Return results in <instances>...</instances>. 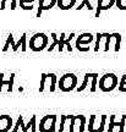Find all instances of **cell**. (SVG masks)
I'll list each match as a JSON object with an SVG mask.
<instances>
[{
    "instance_id": "6da1fadb",
    "label": "cell",
    "mask_w": 126,
    "mask_h": 132,
    "mask_svg": "<svg viewBox=\"0 0 126 132\" xmlns=\"http://www.w3.org/2000/svg\"><path fill=\"white\" fill-rule=\"evenodd\" d=\"M48 42H49V38L45 33L43 32H38L34 33L28 43V47L32 52H42L44 49H48Z\"/></svg>"
},
{
    "instance_id": "7a4b0ae2",
    "label": "cell",
    "mask_w": 126,
    "mask_h": 132,
    "mask_svg": "<svg viewBox=\"0 0 126 132\" xmlns=\"http://www.w3.org/2000/svg\"><path fill=\"white\" fill-rule=\"evenodd\" d=\"M58 88L61 92H71L77 88V77L75 73H65L58 81Z\"/></svg>"
},
{
    "instance_id": "3957f363",
    "label": "cell",
    "mask_w": 126,
    "mask_h": 132,
    "mask_svg": "<svg viewBox=\"0 0 126 132\" xmlns=\"http://www.w3.org/2000/svg\"><path fill=\"white\" fill-rule=\"evenodd\" d=\"M119 85V78L115 73H105L99 78V89L102 92H112Z\"/></svg>"
},
{
    "instance_id": "277c9868",
    "label": "cell",
    "mask_w": 126,
    "mask_h": 132,
    "mask_svg": "<svg viewBox=\"0 0 126 132\" xmlns=\"http://www.w3.org/2000/svg\"><path fill=\"white\" fill-rule=\"evenodd\" d=\"M58 85V77L55 73H42L41 75V86H39V92H54Z\"/></svg>"
},
{
    "instance_id": "5b68a950",
    "label": "cell",
    "mask_w": 126,
    "mask_h": 132,
    "mask_svg": "<svg viewBox=\"0 0 126 132\" xmlns=\"http://www.w3.org/2000/svg\"><path fill=\"white\" fill-rule=\"evenodd\" d=\"M110 40H112V33H98L96 39V47L94 52H109L110 50Z\"/></svg>"
},
{
    "instance_id": "8992f818",
    "label": "cell",
    "mask_w": 126,
    "mask_h": 132,
    "mask_svg": "<svg viewBox=\"0 0 126 132\" xmlns=\"http://www.w3.org/2000/svg\"><path fill=\"white\" fill-rule=\"evenodd\" d=\"M56 115H45L41 119V123L38 125L39 132H56Z\"/></svg>"
},
{
    "instance_id": "52a82bcc",
    "label": "cell",
    "mask_w": 126,
    "mask_h": 132,
    "mask_svg": "<svg viewBox=\"0 0 126 132\" xmlns=\"http://www.w3.org/2000/svg\"><path fill=\"white\" fill-rule=\"evenodd\" d=\"M105 120L107 116L105 115H92L89 118V125H88V131L89 132H103L104 126H105Z\"/></svg>"
},
{
    "instance_id": "ba28073f",
    "label": "cell",
    "mask_w": 126,
    "mask_h": 132,
    "mask_svg": "<svg viewBox=\"0 0 126 132\" xmlns=\"http://www.w3.org/2000/svg\"><path fill=\"white\" fill-rule=\"evenodd\" d=\"M94 40V37L92 33H82L80 34L77 39H76V49L80 50V52H88L89 50V45Z\"/></svg>"
},
{
    "instance_id": "9c48e42d",
    "label": "cell",
    "mask_w": 126,
    "mask_h": 132,
    "mask_svg": "<svg viewBox=\"0 0 126 132\" xmlns=\"http://www.w3.org/2000/svg\"><path fill=\"white\" fill-rule=\"evenodd\" d=\"M125 119L126 116L122 115L121 120L119 122H115V115H112L110 116V125H109V128H108V132H124V123H125Z\"/></svg>"
},
{
    "instance_id": "30bf717a",
    "label": "cell",
    "mask_w": 126,
    "mask_h": 132,
    "mask_svg": "<svg viewBox=\"0 0 126 132\" xmlns=\"http://www.w3.org/2000/svg\"><path fill=\"white\" fill-rule=\"evenodd\" d=\"M58 3V0H38V11H37V17H41L43 11L50 10L54 7Z\"/></svg>"
},
{
    "instance_id": "8fae6325",
    "label": "cell",
    "mask_w": 126,
    "mask_h": 132,
    "mask_svg": "<svg viewBox=\"0 0 126 132\" xmlns=\"http://www.w3.org/2000/svg\"><path fill=\"white\" fill-rule=\"evenodd\" d=\"M12 125V118L10 115H0V132H9Z\"/></svg>"
},
{
    "instance_id": "7c38bea8",
    "label": "cell",
    "mask_w": 126,
    "mask_h": 132,
    "mask_svg": "<svg viewBox=\"0 0 126 132\" xmlns=\"http://www.w3.org/2000/svg\"><path fill=\"white\" fill-rule=\"evenodd\" d=\"M115 1H116V0H98V1H97V12H96V17L99 16L100 11L110 9L113 5H115Z\"/></svg>"
},
{
    "instance_id": "4fadbf2b",
    "label": "cell",
    "mask_w": 126,
    "mask_h": 132,
    "mask_svg": "<svg viewBox=\"0 0 126 132\" xmlns=\"http://www.w3.org/2000/svg\"><path fill=\"white\" fill-rule=\"evenodd\" d=\"M14 78H15V73H11L9 81H4V73L1 72L0 73V92L3 90L4 86H7V92L12 90V86H14Z\"/></svg>"
},
{
    "instance_id": "5bb4252c",
    "label": "cell",
    "mask_w": 126,
    "mask_h": 132,
    "mask_svg": "<svg viewBox=\"0 0 126 132\" xmlns=\"http://www.w3.org/2000/svg\"><path fill=\"white\" fill-rule=\"evenodd\" d=\"M76 1H77V0H58L56 6L60 10H64V11H65V10L72 9L76 5Z\"/></svg>"
},
{
    "instance_id": "9a60e30c",
    "label": "cell",
    "mask_w": 126,
    "mask_h": 132,
    "mask_svg": "<svg viewBox=\"0 0 126 132\" xmlns=\"http://www.w3.org/2000/svg\"><path fill=\"white\" fill-rule=\"evenodd\" d=\"M19 48H21V50L23 53L27 50V34H26V33H23V34L21 36V38L19 39V42L16 43L15 47L12 48V50H14V52H17Z\"/></svg>"
},
{
    "instance_id": "2e32d148",
    "label": "cell",
    "mask_w": 126,
    "mask_h": 132,
    "mask_svg": "<svg viewBox=\"0 0 126 132\" xmlns=\"http://www.w3.org/2000/svg\"><path fill=\"white\" fill-rule=\"evenodd\" d=\"M121 43V36L119 33H112V40H110V48L113 47L114 52H119Z\"/></svg>"
},
{
    "instance_id": "e0dca14e",
    "label": "cell",
    "mask_w": 126,
    "mask_h": 132,
    "mask_svg": "<svg viewBox=\"0 0 126 132\" xmlns=\"http://www.w3.org/2000/svg\"><path fill=\"white\" fill-rule=\"evenodd\" d=\"M37 0H19V5L20 7L25 11H29V10H32L34 7V3H36Z\"/></svg>"
},
{
    "instance_id": "ac0fdd59",
    "label": "cell",
    "mask_w": 126,
    "mask_h": 132,
    "mask_svg": "<svg viewBox=\"0 0 126 132\" xmlns=\"http://www.w3.org/2000/svg\"><path fill=\"white\" fill-rule=\"evenodd\" d=\"M17 3H19V0H1L0 10H5L6 7H9V9H11V10H15Z\"/></svg>"
},
{
    "instance_id": "d6986e66",
    "label": "cell",
    "mask_w": 126,
    "mask_h": 132,
    "mask_svg": "<svg viewBox=\"0 0 126 132\" xmlns=\"http://www.w3.org/2000/svg\"><path fill=\"white\" fill-rule=\"evenodd\" d=\"M36 120H37L36 115H33L32 118H31V120L28 121L27 125H25L23 127H22V132H27L29 128H31V132H36V131H37V128H36Z\"/></svg>"
},
{
    "instance_id": "ffe728a7",
    "label": "cell",
    "mask_w": 126,
    "mask_h": 132,
    "mask_svg": "<svg viewBox=\"0 0 126 132\" xmlns=\"http://www.w3.org/2000/svg\"><path fill=\"white\" fill-rule=\"evenodd\" d=\"M15 44H16V43H15V40H14V34H12V33H10L9 36H7V39H6V42H5V44H4L3 52L6 53V52H7V50L10 49V47L14 48Z\"/></svg>"
},
{
    "instance_id": "44dd1931",
    "label": "cell",
    "mask_w": 126,
    "mask_h": 132,
    "mask_svg": "<svg viewBox=\"0 0 126 132\" xmlns=\"http://www.w3.org/2000/svg\"><path fill=\"white\" fill-rule=\"evenodd\" d=\"M51 39H53V43L50 44V47H48V52H53L54 50V48L58 47V44H59V37H58V34L56 33H51L50 34Z\"/></svg>"
},
{
    "instance_id": "7402d4cb",
    "label": "cell",
    "mask_w": 126,
    "mask_h": 132,
    "mask_svg": "<svg viewBox=\"0 0 126 132\" xmlns=\"http://www.w3.org/2000/svg\"><path fill=\"white\" fill-rule=\"evenodd\" d=\"M91 76H92V73H86V75H84V80H83V82H82V85L76 88V89H77V92H82V90H84L86 88H87V86H88V82H89V78H91Z\"/></svg>"
},
{
    "instance_id": "603a6c76",
    "label": "cell",
    "mask_w": 126,
    "mask_h": 132,
    "mask_svg": "<svg viewBox=\"0 0 126 132\" xmlns=\"http://www.w3.org/2000/svg\"><path fill=\"white\" fill-rule=\"evenodd\" d=\"M76 120L80 121V128L78 131L80 132H83L84 131V125H86V118L83 115H76Z\"/></svg>"
},
{
    "instance_id": "cb8c5ba5",
    "label": "cell",
    "mask_w": 126,
    "mask_h": 132,
    "mask_svg": "<svg viewBox=\"0 0 126 132\" xmlns=\"http://www.w3.org/2000/svg\"><path fill=\"white\" fill-rule=\"evenodd\" d=\"M65 39H66L65 33H61L60 38H59V44H58V50H59V52H62V50H64V47H65Z\"/></svg>"
},
{
    "instance_id": "d4e9b609",
    "label": "cell",
    "mask_w": 126,
    "mask_h": 132,
    "mask_svg": "<svg viewBox=\"0 0 126 132\" xmlns=\"http://www.w3.org/2000/svg\"><path fill=\"white\" fill-rule=\"evenodd\" d=\"M97 81H98V73H93L92 81H91V92H96V89H97Z\"/></svg>"
},
{
    "instance_id": "484cf974",
    "label": "cell",
    "mask_w": 126,
    "mask_h": 132,
    "mask_svg": "<svg viewBox=\"0 0 126 132\" xmlns=\"http://www.w3.org/2000/svg\"><path fill=\"white\" fill-rule=\"evenodd\" d=\"M83 6H86V7H87L88 10H93L94 9L93 5L91 4V1H89V0H82V4H80L78 6L76 7V9H77V10H81L82 7H83Z\"/></svg>"
},
{
    "instance_id": "4316f807",
    "label": "cell",
    "mask_w": 126,
    "mask_h": 132,
    "mask_svg": "<svg viewBox=\"0 0 126 132\" xmlns=\"http://www.w3.org/2000/svg\"><path fill=\"white\" fill-rule=\"evenodd\" d=\"M22 123H23V116H22V115H20L19 119H17V121H16V123H15L14 128H12V132H17V131H19V128L22 126Z\"/></svg>"
},
{
    "instance_id": "83f0119b",
    "label": "cell",
    "mask_w": 126,
    "mask_h": 132,
    "mask_svg": "<svg viewBox=\"0 0 126 132\" xmlns=\"http://www.w3.org/2000/svg\"><path fill=\"white\" fill-rule=\"evenodd\" d=\"M119 90L120 92H126V73L121 77L120 83H119Z\"/></svg>"
},
{
    "instance_id": "f1b7e54d",
    "label": "cell",
    "mask_w": 126,
    "mask_h": 132,
    "mask_svg": "<svg viewBox=\"0 0 126 132\" xmlns=\"http://www.w3.org/2000/svg\"><path fill=\"white\" fill-rule=\"evenodd\" d=\"M60 127L58 130V132H64V128H65V122H66V115H60Z\"/></svg>"
},
{
    "instance_id": "f546056e",
    "label": "cell",
    "mask_w": 126,
    "mask_h": 132,
    "mask_svg": "<svg viewBox=\"0 0 126 132\" xmlns=\"http://www.w3.org/2000/svg\"><path fill=\"white\" fill-rule=\"evenodd\" d=\"M115 5H116L117 9L126 10V0H116V1H115Z\"/></svg>"
},
{
    "instance_id": "4dcf8cb0",
    "label": "cell",
    "mask_w": 126,
    "mask_h": 132,
    "mask_svg": "<svg viewBox=\"0 0 126 132\" xmlns=\"http://www.w3.org/2000/svg\"><path fill=\"white\" fill-rule=\"evenodd\" d=\"M0 6H1V0H0Z\"/></svg>"
}]
</instances>
